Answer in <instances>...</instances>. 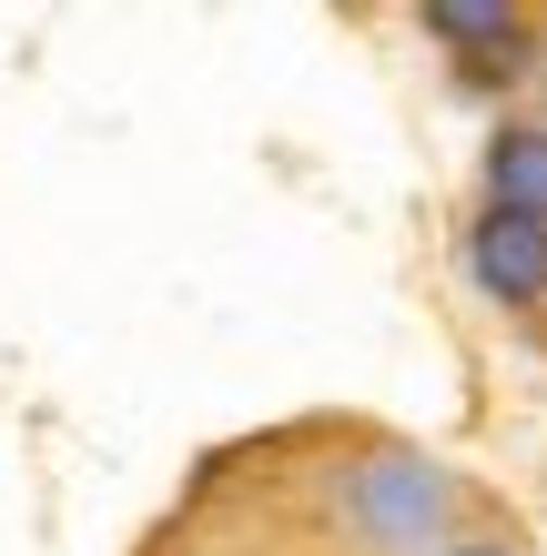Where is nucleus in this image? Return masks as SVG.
<instances>
[{
  "label": "nucleus",
  "instance_id": "obj_1",
  "mask_svg": "<svg viewBox=\"0 0 547 556\" xmlns=\"http://www.w3.org/2000/svg\"><path fill=\"white\" fill-rule=\"evenodd\" d=\"M345 506H356L365 546H385V556H426L436 527H446V476L426 466V455H365V466L345 476Z\"/></svg>",
  "mask_w": 547,
  "mask_h": 556
},
{
  "label": "nucleus",
  "instance_id": "obj_2",
  "mask_svg": "<svg viewBox=\"0 0 547 556\" xmlns=\"http://www.w3.org/2000/svg\"><path fill=\"white\" fill-rule=\"evenodd\" d=\"M467 283L487 293V304H507V314L547 304V223H527V213H476L467 223Z\"/></svg>",
  "mask_w": 547,
  "mask_h": 556
},
{
  "label": "nucleus",
  "instance_id": "obj_5",
  "mask_svg": "<svg viewBox=\"0 0 547 556\" xmlns=\"http://www.w3.org/2000/svg\"><path fill=\"white\" fill-rule=\"evenodd\" d=\"M436 556H518L507 536H457V546H436Z\"/></svg>",
  "mask_w": 547,
  "mask_h": 556
},
{
  "label": "nucleus",
  "instance_id": "obj_4",
  "mask_svg": "<svg viewBox=\"0 0 547 556\" xmlns=\"http://www.w3.org/2000/svg\"><path fill=\"white\" fill-rule=\"evenodd\" d=\"M487 213L547 223V122H507L487 142Z\"/></svg>",
  "mask_w": 547,
  "mask_h": 556
},
{
  "label": "nucleus",
  "instance_id": "obj_3",
  "mask_svg": "<svg viewBox=\"0 0 547 556\" xmlns=\"http://www.w3.org/2000/svg\"><path fill=\"white\" fill-rule=\"evenodd\" d=\"M426 41L457 51V72L476 91H497V81H518V61H527V11H507V0H436Z\"/></svg>",
  "mask_w": 547,
  "mask_h": 556
}]
</instances>
